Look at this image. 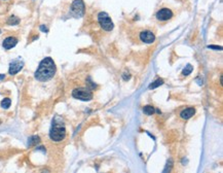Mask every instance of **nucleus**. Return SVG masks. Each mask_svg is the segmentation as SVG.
<instances>
[{"mask_svg":"<svg viewBox=\"0 0 223 173\" xmlns=\"http://www.w3.org/2000/svg\"><path fill=\"white\" fill-rule=\"evenodd\" d=\"M57 67L51 57H46L40 62L38 68L35 71L34 77L39 82H47L51 79L56 74Z\"/></svg>","mask_w":223,"mask_h":173,"instance_id":"nucleus-1","label":"nucleus"},{"mask_svg":"<svg viewBox=\"0 0 223 173\" xmlns=\"http://www.w3.org/2000/svg\"><path fill=\"white\" fill-rule=\"evenodd\" d=\"M66 136V128L64 122L60 118H54L53 125L49 130V138L54 142H60Z\"/></svg>","mask_w":223,"mask_h":173,"instance_id":"nucleus-2","label":"nucleus"},{"mask_svg":"<svg viewBox=\"0 0 223 173\" xmlns=\"http://www.w3.org/2000/svg\"><path fill=\"white\" fill-rule=\"evenodd\" d=\"M72 96L75 99L82 101H89L92 99V93L89 88H76L72 91Z\"/></svg>","mask_w":223,"mask_h":173,"instance_id":"nucleus-3","label":"nucleus"},{"mask_svg":"<svg viewBox=\"0 0 223 173\" xmlns=\"http://www.w3.org/2000/svg\"><path fill=\"white\" fill-rule=\"evenodd\" d=\"M85 6L84 0H74L71 4L70 13L74 18H81L84 15Z\"/></svg>","mask_w":223,"mask_h":173,"instance_id":"nucleus-4","label":"nucleus"},{"mask_svg":"<svg viewBox=\"0 0 223 173\" xmlns=\"http://www.w3.org/2000/svg\"><path fill=\"white\" fill-rule=\"evenodd\" d=\"M98 21L99 24L102 28H103L105 31H111L113 29V22L111 20V18L109 16L107 13L102 11V13H99L98 15Z\"/></svg>","mask_w":223,"mask_h":173,"instance_id":"nucleus-5","label":"nucleus"},{"mask_svg":"<svg viewBox=\"0 0 223 173\" xmlns=\"http://www.w3.org/2000/svg\"><path fill=\"white\" fill-rule=\"evenodd\" d=\"M24 67V62L21 60H13V62H10L8 67V73L10 75H15L18 72H20Z\"/></svg>","mask_w":223,"mask_h":173,"instance_id":"nucleus-6","label":"nucleus"},{"mask_svg":"<svg viewBox=\"0 0 223 173\" xmlns=\"http://www.w3.org/2000/svg\"><path fill=\"white\" fill-rule=\"evenodd\" d=\"M173 13L169 8H162L156 13V19L158 21H168L172 18Z\"/></svg>","mask_w":223,"mask_h":173,"instance_id":"nucleus-7","label":"nucleus"},{"mask_svg":"<svg viewBox=\"0 0 223 173\" xmlns=\"http://www.w3.org/2000/svg\"><path fill=\"white\" fill-rule=\"evenodd\" d=\"M18 42H19V40L16 37L8 36L3 40V42H2V46H3L5 49H13V47H15Z\"/></svg>","mask_w":223,"mask_h":173,"instance_id":"nucleus-8","label":"nucleus"},{"mask_svg":"<svg viewBox=\"0 0 223 173\" xmlns=\"http://www.w3.org/2000/svg\"><path fill=\"white\" fill-rule=\"evenodd\" d=\"M140 39L143 42H145V43H152L154 40H155V36H154V34L151 31L146 30V31L140 33Z\"/></svg>","mask_w":223,"mask_h":173,"instance_id":"nucleus-9","label":"nucleus"},{"mask_svg":"<svg viewBox=\"0 0 223 173\" xmlns=\"http://www.w3.org/2000/svg\"><path fill=\"white\" fill-rule=\"evenodd\" d=\"M194 112H195V109H194L193 107L185 108L184 110L181 111V113H180V117L183 118V120H188V118H190L194 115Z\"/></svg>","mask_w":223,"mask_h":173,"instance_id":"nucleus-10","label":"nucleus"},{"mask_svg":"<svg viewBox=\"0 0 223 173\" xmlns=\"http://www.w3.org/2000/svg\"><path fill=\"white\" fill-rule=\"evenodd\" d=\"M40 137L37 136V135H34V136H31L29 139H28V146H34L37 145V144L40 143Z\"/></svg>","mask_w":223,"mask_h":173,"instance_id":"nucleus-11","label":"nucleus"},{"mask_svg":"<svg viewBox=\"0 0 223 173\" xmlns=\"http://www.w3.org/2000/svg\"><path fill=\"white\" fill-rule=\"evenodd\" d=\"M19 23H20V19H19L18 16H10L7 19V24H8V25L13 26V25H18Z\"/></svg>","mask_w":223,"mask_h":173,"instance_id":"nucleus-12","label":"nucleus"},{"mask_svg":"<svg viewBox=\"0 0 223 173\" xmlns=\"http://www.w3.org/2000/svg\"><path fill=\"white\" fill-rule=\"evenodd\" d=\"M162 85H163V80L162 79H157L155 80V82H153L152 84H150L149 85V89H155V88H157V87H160Z\"/></svg>","mask_w":223,"mask_h":173,"instance_id":"nucleus-13","label":"nucleus"},{"mask_svg":"<svg viewBox=\"0 0 223 173\" xmlns=\"http://www.w3.org/2000/svg\"><path fill=\"white\" fill-rule=\"evenodd\" d=\"M10 105H11V100L9 98H4L1 101V107L4 108V109H7V108L10 107Z\"/></svg>","mask_w":223,"mask_h":173,"instance_id":"nucleus-14","label":"nucleus"},{"mask_svg":"<svg viewBox=\"0 0 223 173\" xmlns=\"http://www.w3.org/2000/svg\"><path fill=\"white\" fill-rule=\"evenodd\" d=\"M192 70H193V67H192V65L191 64H187L186 66H185V68L183 69V75H185V76H187V75H189L190 74L191 72H192Z\"/></svg>","mask_w":223,"mask_h":173,"instance_id":"nucleus-15","label":"nucleus"},{"mask_svg":"<svg viewBox=\"0 0 223 173\" xmlns=\"http://www.w3.org/2000/svg\"><path fill=\"white\" fill-rule=\"evenodd\" d=\"M143 111H144V113H146V115H153V113H154L155 109H154V107H152L151 105H146V106H144Z\"/></svg>","mask_w":223,"mask_h":173,"instance_id":"nucleus-16","label":"nucleus"},{"mask_svg":"<svg viewBox=\"0 0 223 173\" xmlns=\"http://www.w3.org/2000/svg\"><path fill=\"white\" fill-rule=\"evenodd\" d=\"M172 168H173V161L169 160L167 162V164H166V167H165V169H163V173H170L171 170H172Z\"/></svg>","mask_w":223,"mask_h":173,"instance_id":"nucleus-17","label":"nucleus"},{"mask_svg":"<svg viewBox=\"0 0 223 173\" xmlns=\"http://www.w3.org/2000/svg\"><path fill=\"white\" fill-rule=\"evenodd\" d=\"M87 87L89 88V89H95V88L97 87L96 84H94V82H92V79H87Z\"/></svg>","mask_w":223,"mask_h":173,"instance_id":"nucleus-18","label":"nucleus"},{"mask_svg":"<svg viewBox=\"0 0 223 173\" xmlns=\"http://www.w3.org/2000/svg\"><path fill=\"white\" fill-rule=\"evenodd\" d=\"M122 77H123V79H125V80H128V79H130L131 75H130V73L125 72V73H123V75H122Z\"/></svg>","mask_w":223,"mask_h":173,"instance_id":"nucleus-19","label":"nucleus"},{"mask_svg":"<svg viewBox=\"0 0 223 173\" xmlns=\"http://www.w3.org/2000/svg\"><path fill=\"white\" fill-rule=\"evenodd\" d=\"M40 30H41V31H43V32H48V29H47V27H46V26H44V25L40 26Z\"/></svg>","mask_w":223,"mask_h":173,"instance_id":"nucleus-20","label":"nucleus"},{"mask_svg":"<svg viewBox=\"0 0 223 173\" xmlns=\"http://www.w3.org/2000/svg\"><path fill=\"white\" fill-rule=\"evenodd\" d=\"M210 49H222L221 46H209Z\"/></svg>","mask_w":223,"mask_h":173,"instance_id":"nucleus-21","label":"nucleus"},{"mask_svg":"<svg viewBox=\"0 0 223 173\" xmlns=\"http://www.w3.org/2000/svg\"><path fill=\"white\" fill-rule=\"evenodd\" d=\"M3 79H5V75H4V74H0V80Z\"/></svg>","mask_w":223,"mask_h":173,"instance_id":"nucleus-22","label":"nucleus"},{"mask_svg":"<svg viewBox=\"0 0 223 173\" xmlns=\"http://www.w3.org/2000/svg\"><path fill=\"white\" fill-rule=\"evenodd\" d=\"M0 33H1V30H0Z\"/></svg>","mask_w":223,"mask_h":173,"instance_id":"nucleus-23","label":"nucleus"}]
</instances>
